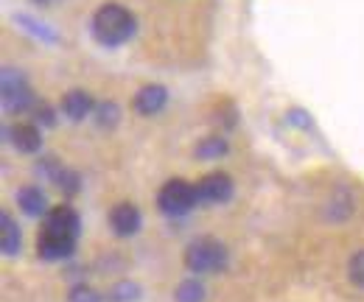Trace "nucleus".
<instances>
[{
    "label": "nucleus",
    "instance_id": "obj_1",
    "mask_svg": "<svg viewBox=\"0 0 364 302\" xmlns=\"http://www.w3.org/2000/svg\"><path fill=\"white\" fill-rule=\"evenodd\" d=\"M92 40L104 48H121L127 45L137 31V17L121 3H104L95 9L90 20Z\"/></svg>",
    "mask_w": 364,
    "mask_h": 302
},
{
    "label": "nucleus",
    "instance_id": "obj_2",
    "mask_svg": "<svg viewBox=\"0 0 364 302\" xmlns=\"http://www.w3.org/2000/svg\"><path fill=\"white\" fill-rule=\"evenodd\" d=\"M182 263H185V269H188L191 274H219V271L228 269L230 252L219 238L202 235V238H193V241L185 247Z\"/></svg>",
    "mask_w": 364,
    "mask_h": 302
},
{
    "label": "nucleus",
    "instance_id": "obj_3",
    "mask_svg": "<svg viewBox=\"0 0 364 302\" xmlns=\"http://www.w3.org/2000/svg\"><path fill=\"white\" fill-rule=\"evenodd\" d=\"M157 207H160L163 216L168 218H182L193 213V207H199L196 185L188 182V179H168L157 190Z\"/></svg>",
    "mask_w": 364,
    "mask_h": 302
},
{
    "label": "nucleus",
    "instance_id": "obj_4",
    "mask_svg": "<svg viewBox=\"0 0 364 302\" xmlns=\"http://www.w3.org/2000/svg\"><path fill=\"white\" fill-rule=\"evenodd\" d=\"M3 104L14 115H23V112L40 107L37 98H34V92H31V87L26 82V76L20 70H11V68L3 70Z\"/></svg>",
    "mask_w": 364,
    "mask_h": 302
},
{
    "label": "nucleus",
    "instance_id": "obj_5",
    "mask_svg": "<svg viewBox=\"0 0 364 302\" xmlns=\"http://www.w3.org/2000/svg\"><path fill=\"white\" fill-rule=\"evenodd\" d=\"M232 193H235V182L225 171H210L196 182L199 205H225L232 199Z\"/></svg>",
    "mask_w": 364,
    "mask_h": 302
},
{
    "label": "nucleus",
    "instance_id": "obj_6",
    "mask_svg": "<svg viewBox=\"0 0 364 302\" xmlns=\"http://www.w3.org/2000/svg\"><path fill=\"white\" fill-rule=\"evenodd\" d=\"M76 244H79V238H70V235H62L56 230L43 227L40 235H37V255L43 260H48V263L68 260L76 252Z\"/></svg>",
    "mask_w": 364,
    "mask_h": 302
},
{
    "label": "nucleus",
    "instance_id": "obj_7",
    "mask_svg": "<svg viewBox=\"0 0 364 302\" xmlns=\"http://www.w3.org/2000/svg\"><path fill=\"white\" fill-rule=\"evenodd\" d=\"M109 227H112V232L118 238H132V235H137L140 227H143V216H140L137 205H132V202L115 205L109 210Z\"/></svg>",
    "mask_w": 364,
    "mask_h": 302
},
{
    "label": "nucleus",
    "instance_id": "obj_8",
    "mask_svg": "<svg viewBox=\"0 0 364 302\" xmlns=\"http://www.w3.org/2000/svg\"><path fill=\"white\" fill-rule=\"evenodd\" d=\"M166 104H168V90H166L163 85L140 87V90L135 92V98H132L135 112L137 115H146V118H151V115L163 112V109H166Z\"/></svg>",
    "mask_w": 364,
    "mask_h": 302
},
{
    "label": "nucleus",
    "instance_id": "obj_9",
    "mask_svg": "<svg viewBox=\"0 0 364 302\" xmlns=\"http://www.w3.org/2000/svg\"><path fill=\"white\" fill-rule=\"evenodd\" d=\"M95 112V101L87 90H70L62 95V115L73 124H82L85 118H90Z\"/></svg>",
    "mask_w": 364,
    "mask_h": 302
},
{
    "label": "nucleus",
    "instance_id": "obj_10",
    "mask_svg": "<svg viewBox=\"0 0 364 302\" xmlns=\"http://www.w3.org/2000/svg\"><path fill=\"white\" fill-rule=\"evenodd\" d=\"M43 227L56 230V232H62V235H70V238H79V235H82V218H79V213H76L70 205L50 207V213L46 216Z\"/></svg>",
    "mask_w": 364,
    "mask_h": 302
},
{
    "label": "nucleus",
    "instance_id": "obj_11",
    "mask_svg": "<svg viewBox=\"0 0 364 302\" xmlns=\"http://www.w3.org/2000/svg\"><path fill=\"white\" fill-rule=\"evenodd\" d=\"M6 137L20 154H37L43 149V131L37 124H14L6 131Z\"/></svg>",
    "mask_w": 364,
    "mask_h": 302
},
{
    "label": "nucleus",
    "instance_id": "obj_12",
    "mask_svg": "<svg viewBox=\"0 0 364 302\" xmlns=\"http://www.w3.org/2000/svg\"><path fill=\"white\" fill-rule=\"evenodd\" d=\"M17 205L26 216L31 218H46L50 210H48V196L43 193V188L37 185H26L17 190Z\"/></svg>",
    "mask_w": 364,
    "mask_h": 302
},
{
    "label": "nucleus",
    "instance_id": "obj_13",
    "mask_svg": "<svg viewBox=\"0 0 364 302\" xmlns=\"http://www.w3.org/2000/svg\"><path fill=\"white\" fill-rule=\"evenodd\" d=\"M20 247H23L20 224L3 210L0 213V249L6 258H14V255H20Z\"/></svg>",
    "mask_w": 364,
    "mask_h": 302
},
{
    "label": "nucleus",
    "instance_id": "obj_14",
    "mask_svg": "<svg viewBox=\"0 0 364 302\" xmlns=\"http://www.w3.org/2000/svg\"><path fill=\"white\" fill-rule=\"evenodd\" d=\"M143 297V288L135 280H121L107 291V302H137Z\"/></svg>",
    "mask_w": 364,
    "mask_h": 302
},
{
    "label": "nucleus",
    "instance_id": "obj_15",
    "mask_svg": "<svg viewBox=\"0 0 364 302\" xmlns=\"http://www.w3.org/2000/svg\"><path fill=\"white\" fill-rule=\"evenodd\" d=\"M230 151V143L225 137H205L199 146H196V157L199 160H219V157H225Z\"/></svg>",
    "mask_w": 364,
    "mask_h": 302
},
{
    "label": "nucleus",
    "instance_id": "obj_16",
    "mask_svg": "<svg viewBox=\"0 0 364 302\" xmlns=\"http://www.w3.org/2000/svg\"><path fill=\"white\" fill-rule=\"evenodd\" d=\"M92 115H95V124L101 129H115L118 121H121V107L115 101H101V104H95V112Z\"/></svg>",
    "mask_w": 364,
    "mask_h": 302
},
{
    "label": "nucleus",
    "instance_id": "obj_17",
    "mask_svg": "<svg viewBox=\"0 0 364 302\" xmlns=\"http://www.w3.org/2000/svg\"><path fill=\"white\" fill-rule=\"evenodd\" d=\"M174 302H205V286L196 277L182 280L180 286L174 288Z\"/></svg>",
    "mask_w": 364,
    "mask_h": 302
},
{
    "label": "nucleus",
    "instance_id": "obj_18",
    "mask_svg": "<svg viewBox=\"0 0 364 302\" xmlns=\"http://www.w3.org/2000/svg\"><path fill=\"white\" fill-rule=\"evenodd\" d=\"M104 300H107V297L98 294L87 283H79V286H73V288L68 291V302H104Z\"/></svg>",
    "mask_w": 364,
    "mask_h": 302
},
{
    "label": "nucleus",
    "instance_id": "obj_19",
    "mask_svg": "<svg viewBox=\"0 0 364 302\" xmlns=\"http://www.w3.org/2000/svg\"><path fill=\"white\" fill-rule=\"evenodd\" d=\"M348 277L353 286L364 288V249H359L353 258L348 260Z\"/></svg>",
    "mask_w": 364,
    "mask_h": 302
},
{
    "label": "nucleus",
    "instance_id": "obj_20",
    "mask_svg": "<svg viewBox=\"0 0 364 302\" xmlns=\"http://www.w3.org/2000/svg\"><path fill=\"white\" fill-rule=\"evenodd\" d=\"M34 118H37L40 126H56V112H53L48 104H40V107L34 109Z\"/></svg>",
    "mask_w": 364,
    "mask_h": 302
},
{
    "label": "nucleus",
    "instance_id": "obj_21",
    "mask_svg": "<svg viewBox=\"0 0 364 302\" xmlns=\"http://www.w3.org/2000/svg\"><path fill=\"white\" fill-rule=\"evenodd\" d=\"M34 3H40V6H48V3H53V0H34Z\"/></svg>",
    "mask_w": 364,
    "mask_h": 302
}]
</instances>
